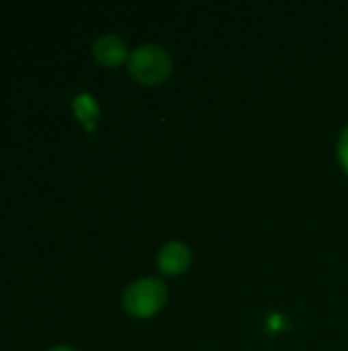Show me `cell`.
<instances>
[{
    "mask_svg": "<svg viewBox=\"0 0 348 351\" xmlns=\"http://www.w3.org/2000/svg\"><path fill=\"white\" fill-rule=\"evenodd\" d=\"M127 64L129 74L142 84H160L172 72L170 53L156 43H146L133 49L131 56L127 58Z\"/></svg>",
    "mask_w": 348,
    "mask_h": 351,
    "instance_id": "cell-1",
    "label": "cell"
},
{
    "mask_svg": "<svg viewBox=\"0 0 348 351\" xmlns=\"http://www.w3.org/2000/svg\"><path fill=\"white\" fill-rule=\"evenodd\" d=\"M166 298H168V290L160 280L142 278L125 290L123 306L131 317L148 319L166 304Z\"/></svg>",
    "mask_w": 348,
    "mask_h": 351,
    "instance_id": "cell-2",
    "label": "cell"
},
{
    "mask_svg": "<svg viewBox=\"0 0 348 351\" xmlns=\"http://www.w3.org/2000/svg\"><path fill=\"white\" fill-rule=\"evenodd\" d=\"M92 53L103 66H117L127 58V45L119 35L105 33L92 43Z\"/></svg>",
    "mask_w": 348,
    "mask_h": 351,
    "instance_id": "cell-3",
    "label": "cell"
},
{
    "mask_svg": "<svg viewBox=\"0 0 348 351\" xmlns=\"http://www.w3.org/2000/svg\"><path fill=\"white\" fill-rule=\"evenodd\" d=\"M191 263V251L183 243H168L162 247L158 255V267L166 276L183 274Z\"/></svg>",
    "mask_w": 348,
    "mask_h": 351,
    "instance_id": "cell-4",
    "label": "cell"
},
{
    "mask_svg": "<svg viewBox=\"0 0 348 351\" xmlns=\"http://www.w3.org/2000/svg\"><path fill=\"white\" fill-rule=\"evenodd\" d=\"M74 111L84 121L86 130L94 128V119L98 115V107H96V103H94V99L90 95H78L74 99Z\"/></svg>",
    "mask_w": 348,
    "mask_h": 351,
    "instance_id": "cell-5",
    "label": "cell"
},
{
    "mask_svg": "<svg viewBox=\"0 0 348 351\" xmlns=\"http://www.w3.org/2000/svg\"><path fill=\"white\" fill-rule=\"evenodd\" d=\"M338 158H340L345 171L348 173V125L343 130L340 140H338Z\"/></svg>",
    "mask_w": 348,
    "mask_h": 351,
    "instance_id": "cell-6",
    "label": "cell"
},
{
    "mask_svg": "<svg viewBox=\"0 0 348 351\" xmlns=\"http://www.w3.org/2000/svg\"><path fill=\"white\" fill-rule=\"evenodd\" d=\"M49 351H74L72 348H66V346H57V348H51Z\"/></svg>",
    "mask_w": 348,
    "mask_h": 351,
    "instance_id": "cell-7",
    "label": "cell"
}]
</instances>
